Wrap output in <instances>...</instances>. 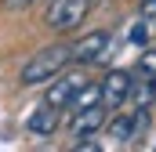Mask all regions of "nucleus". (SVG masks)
Returning a JSON list of instances; mask_svg holds the SVG:
<instances>
[{
  "instance_id": "423d86ee",
  "label": "nucleus",
  "mask_w": 156,
  "mask_h": 152,
  "mask_svg": "<svg viewBox=\"0 0 156 152\" xmlns=\"http://www.w3.org/2000/svg\"><path fill=\"white\" fill-rule=\"evenodd\" d=\"M131 83H134V76L123 73V69H113V73L102 80V105L109 109V112H116L127 105V98H131Z\"/></svg>"
},
{
  "instance_id": "20e7f679",
  "label": "nucleus",
  "mask_w": 156,
  "mask_h": 152,
  "mask_svg": "<svg viewBox=\"0 0 156 152\" xmlns=\"http://www.w3.org/2000/svg\"><path fill=\"white\" fill-rule=\"evenodd\" d=\"M105 119H109V109H105L102 102H94V105H87V109H76L73 119H69V134H73V141L102 134V130H105Z\"/></svg>"
},
{
  "instance_id": "4468645a",
  "label": "nucleus",
  "mask_w": 156,
  "mask_h": 152,
  "mask_svg": "<svg viewBox=\"0 0 156 152\" xmlns=\"http://www.w3.org/2000/svg\"><path fill=\"white\" fill-rule=\"evenodd\" d=\"M91 4H94V0H91Z\"/></svg>"
},
{
  "instance_id": "0eeeda50",
  "label": "nucleus",
  "mask_w": 156,
  "mask_h": 152,
  "mask_svg": "<svg viewBox=\"0 0 156 152\" xmlns=\"http://www.w3.org/2000/svg\"><path fill=\"white\" fill-rule=\"evenodd\" d=\"M58 112H62V109H55V105L40 102L37 109L26 116V130H29L33 138H51V134H55V127H58Z\"/></svg>"
},
{
  "instance_id": "f257e3e1",
  "label": "nucleus",
  "mask_w": 156,
  "mask_h": 152,
  "mask_svg": "<svg viewBox=\"0 0 156 152\" xmlns=\"http://www.w3.org/2000/svg\"><path fill=\"white\" fill-rule=\"evenodd\" d=\"M69 65V43H47V47H40L37 54L22 65V73H18V83L22 87H44V83H51L55 76L62 73Z\"/></svg>"
},
{
  "instance_id": "6e6552de",
  "label": "nucleus",
  "mask_w": 156,
  "mask_h": 152,
  "mask_svg": "<svg viewBox=\"0 0 156 152\" xmlns=\"http://www.w3.org/2000/svg\"><path fill=\"white\" fill-rule=\"evenodd\" d=\"M134 109H153L156 102V76H142L138 73V80L131 83V98H127Z\"/></svg>"
},
{
  "instance_id": "1a4fd4ad",
  "label": "nucleus",
  "mask_w": 156,
  "mask_h": 152,
  "mask_svg": "<svg viewBox=\"0 0 156 152\" xmlns=\"http://www.w3.org/2000/svg\"><path fill=\"white\" fill-rule=\"evenodd\" d=\"M94 102H102V83H83L76 94H73L69 109L76 112V109H87V105H94Z\"/></svg>"
},
{
  "instance_id": "7ed1b4c3",
  "label": "nucleus",
  "mask_w": 156,
  "mask_h": 152,
  "mask_svg": "<svg viewBox=\"0 0 156 152\" xmlns=\"http://www.w3.org/2000/svg\"><path fill=\"white\" fill-rule=\"evenodd\" d=\"M109 47H113V36L105 33V29H94V33H87V36H80L76 43H69V62L73 65H102L105 58H109Z\"/></svg>"
},
{
  "instance_id": "f03ea898",
  "label": "nucleus",
  "mask_w": 156,
  "mask_h": 152,
  "mask_svg": "<svg viewBox=\"0 0 156 152\" xmlns=\"http://www.w3.org/2000/svg\"><path fill=\"white\" fill-rule=\"evenodd\" d=\"M91 11V0H47V26L51 33H73L80 29V22L87 18Z\"/></svg>"
},
{
  "instance_id": "9b49d317",
  "label": "nucleus",
  "mask_w": 156,
  "mask_h": 152,
  "mask_svg": "<svg viewBox=\"0 0 156 152\" xmlns=\"http://www.w3.org/2000/svg\"><path fill=\"white\" fill-rule=\"evenodd\" d=\"M145 36H149V22H138V26L131 29V43H138V47H145Z\"/></svg>"
},
{
  "instance_id": "39448f33",
  "label": "nucleus",
  "mask_w": 156,
  "mask_h": 152,
  "mask_svg": "<svg viewBox=\"0 0 156 152\" xmlns=\"http://www.w3.org/2000/svg\"><path fill=\"white\" fill-rule=\"evenodd\" d=\"M83 83H87V80H83L80 73H66V76L58 73L51 83H44V102H47V105H55V109H69L73 94H76Z\"/></svg>"
},
{
  "instance_id": "9d476101",
  "label": "nucleus",
  "mask_w": 156,
  "mask_h": 152,
  "mask_svg": "<svg viewBox=\"0 0 156 152\" xmlns=\"http://www.w3.org/2000/svg\"><path fill=\"white\" fill-rule=\"evenodd\" d=\"M138 73H142V76H156V47H145V51H142Z\"/></svg>"
},
{
  "instance_id": "f8f14e48",
  "label": "nucleus",
  "mask_w": 156,
  "mask_h": 152,
  "mask_svg": "<svg viewBox=\"0 0 156 152\" xmlns=\"http://www.w3.org/2000/svg\"><path fill=\"white\" fill-rule=\"evenodd\" d=\"M138 11H142V22H149V26L156 22V0H142Z\"/></svg>"
},
{
  "instance_id": "ddd939ff",
  "label": "nucleus",
  "mask_w": 156,
  "mask_h": 152,
  "mask_svg": "<svg viewBox=\"0 0 156 152\" xmlns=\"http://www.w3.org/2000/svg\"><path fill=\"white\" fill-rule=\"evenodd\" d=\"M29 4H37V0H4V7H7V11H26Z\"/></svg>"
}]
</instances>
